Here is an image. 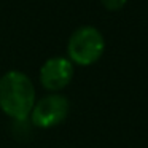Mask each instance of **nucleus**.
<instances>
[{
    "label": "nucleus",
    "instance_id": "nucleus-4",
    "mask_svg": "<svg viewBox=\"0 0 148 148\" xmlns=\"http://www.w3.org/2000/svg\"><path fill=\"white\" fill-rule=\"evenodd\" d=\"M73 64L64 56H54L43 62L40 67V84L49 92H59L73 78Z\"/></svg>",
    "mask_w": 148,
    "mask_h": 148
},
{
    "label": "nucleus",
    "instance_id": "nucleus-5",
    "mask_svg": "<svg viewBox=\"0 0 148 148\" xmlns=\"http://www.w3.org/2000/svg\"><path fill=\"white\" fill-rule=\"evenodd\" d=\"M127 0H100V3L103 5V8L108 11H118L121 10L123 7L126 5Z\"/></svg>",
    "mask_w": 148,
    "mask_h": 148
},
{
    "label": "nucleus",
    "instance_id": "nucleus-3",
    "mask_svg": "<svg viewBox=\"0 0 148 148\" xmlns=\"http://www.w3.org/2000/svg\"><path fill=\"white\" fill-rule=\"evenodd\" d=\"M70 113V102L64 94L51 92L35 100L29 119L38 129H51L62 124Z\"/></svg>",
    "mask_w": 148,
    "mask_h": 148
},
{
    "label": "nucleus",
    "instance_id": "nucleus-2",
    "mask_svg": "<svg viewBox=\"0 0 148 148\" xmlns=\"http://www.w3.org/2000/svg\"><path fill=\"white\" fill-rule=\"evenodd\" d=\"M105 49L103 35L92 26H81L72 32L67 42V59L75 65L88 67L102 58Z\"/></svg>",
    "mask_w": 148,
    "mask_h": 148
},
{
    "label": "nucleus",
    "instance_id": "nucleus-1",
    "mask_svg": "<svg viewBox=\"0 0 148 148\" xmlns=\"http://www.w3.org/2000/svg\"><path fill=\"white\" fill-rule=\"evenodd\" d=\"M37 100L32 80L24 72L10 70L0 77V110L16 123L29 119Z\"/></svg>",
    "mask_w": 148,
    "mask_h": 148
}]
</instances>
